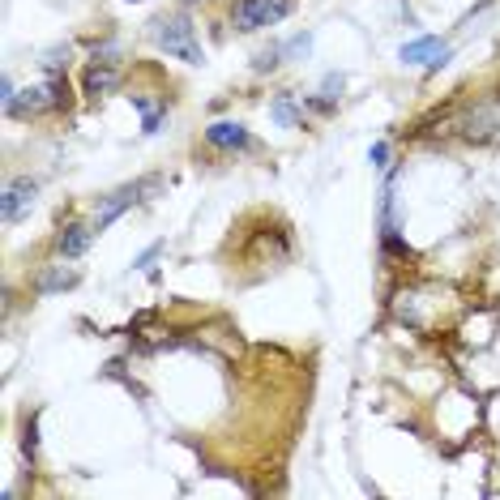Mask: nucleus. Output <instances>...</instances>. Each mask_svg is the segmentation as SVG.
Here are the masks:
<instances>
[{
  "label": "nucleus",
  "mask_w": 500,
  "mask_h": 500,
  "mask_svg": "<svg viewBox=\"0 0 500 500\" xmlns=\"http://www.w3.org/2000/svg\"><path fill=\"white\" fill-rule=\"evenodd\" d=\"M287 14H291V0H240L231 9V22H236V31L253 34V31H265V26H278Z\"/></svg>",
  "instance_id": "nucleus-2"
},
{
  "label": "nucleus",
  "mask_w": 500,
  "mask_h": 500,
  "mask_svg": "<svg viewBox=\"0 0 500 500\" xmlns=\"http://www.w3.org/2000/svg\"><path fill=\"white\" fill-rule=\"evenodd\" d=\"M90 240H95V227H86V223H69L65 231H60L56 248H60V257H81V253L90 248Z\"/></svg>",
  "instance_id": "nucleus-8"
},
{
  "label": "nucleus",
  "mask_w": 500,
  "mask_h": 500,
  "mask_svg": "<svg viewBox=\"0 0 500 500\" xmlns=\"http://www.w3.org/2000/svg\"><path fill=\"white\" fill-rule=\"evenodd\" d=\"M206 142L218 145V150H244V145H253V137H248V129L236 125V120H218V125L206 129Z\"/></svg>",
  "instance_id": "nucleus-7"
},
{
  "label": "nucleus",
  "mask_w": 500,
  "mask_h": 500,
  "mask_svg": "<svg viewBox=\"0 0 500 500\" xmlns=\"http://www.w3.org/2000/svg\"><path fill=\"white\" fill-rule=\"evenodd\" d=\"M338 90H342V78H334V73H329V78H325V103H334V98H338Z\"/></svg>",
  "instance_id": "nucleus-15"
},
{
  "label": "nucleus",
  "mask_w": 500,
  "mask_h": 500,
  "mask_svg": "<svg viewBox=\"0 0 500 500\" xmlns=\"http://www.w3.org/2000/svg\"><path fill=\"white\" fill-rule=\"evenodd\" d=\"M34 193H39L34 180H9V184H5V201H0V218H5V223H17V218L34 206Z\"/></svg>",
  "instance_id": "nucleus-5"
},
{
  "label": "nucleus",
  "mask_w": 500,
  "mask_h": 500,
  "mask_svg": "<svg viewBox=\"0 0 500 500\" xmlns=\"http://www.w3.org/2000/svg\"><path fill=\"white\" fill-rule=\"evenodd\" d=\"M60 95H65V81H48V86L26 90L22 98L14 95V103H5V112H9V116H39V112H48V107H56Z\"/></svg>",
  "instance_id": "nucleus-3"
},
{
  "label": "nucleus",
  "mask_w": 500,
  "mask_h": 500,
  "mask_svg": "<svg viewBox=\"0 0 500 500\" xmlns=\"http://www.w3.org/2000/svg\"><path fill=\"white\" fill-rule=\"evenodd\" d=\"M403 60H406V65L440 69L445 60H449V48H445L440 39H415V43H406V48H403Z\"/></svg>",
  "instance_id": "nucleus-6"
},
{
  "label": "nucleus",
  "mask_w": 500,
  "mask_h": 500,
  "mask_svg": "<svg viewBox=\"0 0 500 500\" xmlns=\"http://www.w3.org/2000/svg\"><path fill=\"white\" fill-rule=\"evenodd\" d=\"M129 5H133V0H129Z\"/></svg>",
  "instance_id": "nucleus-16"
},
{
  "label": "nucleus",
  "mask_w": 500,
  "mask_h": 500,
  "mask_svg": "<svg viewBox=\"0 0 500 500\" xmlns=\"http://www.w3.org/2000/svg\"><path fill=\"white\" fill-rule=\"evenodd\" d=\"M500 125V107H475V112L462 120V133L467 137H492Z\"/></svg>",
  "instance_id": "nucleus-9"
},
{
  "label": "nucleus",
  "mask_w": 500,
  "mask_h": 500,
  "mask_svg": "<svg viewBox=\"0 0 500 500\" xmlns=\"http://www.w3.org/2000/svg\"><path fill=\"white\" fill-rule=\"evenodd\" d=\"M78 282V270H65V265H56V270H48V274H39V282H34V291L39 295H51V291H65Z\"/></svg>",
  "instance_id": "nucleus-11"
},
{
  "label": "nucleus",
  "mask_w": 500,
  "mask_h": 500,
  "mask_svg": "<svg viewBox=\"0 0 500 500\" xmlns=\"http://www.w3.org/2000/svg\"><path fill=\"white\" fill-rule=\"evenodd\" d=\"M145 189H154V180H145V184H125V189H116V193L107 197V201H103V210H95L90 227H95V231H103V227H112L116 218H120V214L129 210L133 201H137V197L145 193Z\"/></svg>",
  "instance_id": "nucleus-4"
},
{
  "label": "nucleus",
  "mask_w": 500,
  "mask_h": 500,
  "mask_svg": "<svg viewBox=\"0 0 500 500\" xmlns=\"http://www.w3.org/2000/svg\"><path fill=\"white\" fill-rule=\"evenodd\" d=\"M116 86H120V73H116V65H103V69H90V73H86V95H107V90H116Z\"/></svg>",
  "instance_id": "nucleus-10"
},
{
  "label": "nucleus",
  "mask_w": 500,
  "mask_h": 500,
  "mask_svg": "<svg viewBox=\"0 0 500 500\" xmlns=\"http://www.w3.org/2000/svg\"><path fill=\"white\" fill-rule=\"evenodd\" d=\"M278 56H282V48L261 51V56H257V65H253V69H257V73H265V69H274V65H278Z\"/></svg>",
  "instance_id": "nucleus-13"
},
{
  "label": "nucleus",
  "mask_w": 500,
  "mask_h": 500,
  "mask_svg": "<svg viewBox=\"0 0 500 500\" xmlns=\"http://www.w3.org/2000/svg\"><path fill=\"white\" fill-rule=\"evenodd\" d=\"M274 120L282 125V129H300V125H304V116L295 112V98H291V95L274 98Z\"/></svg>",
  "instance_id": "nucleus-12"
},
{
  "label": "nucleus",
  "mask_w": 500,
  "mask_h": 500,
  "mask_svg": "<svg viewBox=\"0 0 500 500\" xmlns=\"http://www.w3.org/2000/svg\"><path fill=\"white\" fill-rule=\"evenodd\" d=\"M385 159H389V145H385V142H376V145L368 150V162H372V167H385Z\"/></svg>",
  "instance_id": "nucleus-14"
},
{
  "label": "nucleus",
  "mask_w": 500,
  "mask_h": 500,
  "mask_svg": "<svg viewBox=\"0 0 500 500\" xmlns=\"http://www.w3.org/2000/svg\"><path fill=\"white\" fill-rule=\"evenodd\" d=\"M150 26H154V43H159L162 51H171V56L189 60V65H201V48H197V39H193V22L184 14L154 17Z\"/></svg>",
  "instance_id": "nucleus-1"
}]
</instances>
